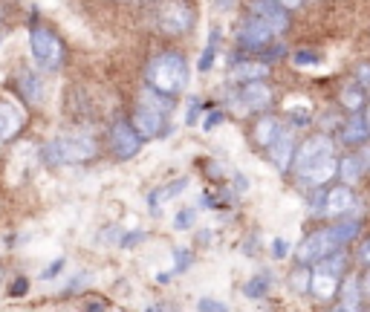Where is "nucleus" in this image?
Masks as SVG:
<instances>
[{
    "instance_id": "nucleus-1",
    "label": "nucleus",
    "mask_w": 370,
    "mask_h": 312,
    "mask_svg": "<svg viewBox=\"0 0 370 312\" xmlns=\"http://www.w3.org/2000/svg\"><path fill=\"white\" fill-rule=\"evenodd\" d=\"M295 171L309 185H324L327 180H333L336 171H339L336 145L330 142L327 136H313V139H307L295 153Z\"/></svg>"
},
{
    "instance_id": "nucleus-2",
    "label": "nucleus",
    "mask_w": 370,
    "mask_h": 312,
    "mask_svg": "<svg viewBox=\"0 0 370 312\" xmlns=\"http://www.w3.org/2000/svg\"><path fill=\"white\" fill-rule=\"evenodd\" d=\"M151 90L160 95H180L188 87V64L180 52H162L148 64Z\"/></svg>"
},
{
    "instance_id": "nucleus-3",
    "label": "nucleus",
    "mask_w": 370,
    "mask_h": 312,
    "mask_svg": "<svg viewBox=\"0 0 370 312\" xmlns=\"http://www.w3.org/2000/svg\"><path fill=\"white\" fill-rule=\"evenodd\" d=\"M41 156L49 165H72V162H87L90 156H95V142L90 136H61V139H52Z\"/></svg>"
},
{
    "instance_id": "nucleus-4",
    "label": "nucleus",
    "mask_w": 370,
    "mask_h": 312,
    "mask_svg": "<svg viewBox=\"0 0 370 312\" xmlns=\"http://www.w3.org/2000/svg\"><path fill=\"white\" fill-rule=\"evenodd\" d=\"M29 52L35 58V64L41 70H58L61 67V58H64V47L61 41L44 26H35L29 32Z\"/></svg>"
},
{
    "instance_id": "nucleus-5",
    "label": "nucleus",
    "mask_w": 370,
    "mask_h": 312,
    "mask_svg": "<svg viewBox=\"0 0 370 312\" xmlns=\"http://www.w3.org/2000/svg\"><path fill=\"white\" fill-rule=\"evenodd\" d=\"M336 249H341L339 237H336V228H321V231H313L309 237L301 243L298 249V260L301 263H318L321 258L333 255Z\"/></svg>"
},
{
    "instance_id": "nucleus-6",
    "label": "nucleus",
    "mask_w": 370,
    "mask_h": 312,
    "mask_svg": "<svg viewBox=\"0 0 370 312\" xmlns=\"http://www.w3.org/2000/svg\"><path fill=\"white\" fill-rule=\"evenodd\" d=\"M157 17H160L162 32H168V35H183L194 24V9L185 3V0H165V3L160 6V15Z\"/></svg>"
},
{
    "instance_id": "nucleus-7",
    "label": "nucleus",
    "mask_w": 370,
    "mask_h": 312,
    "mask_svg": "<svg viewBox=\"0 0 370 312\" xmlns=\"http://www.w3.org/2000/svg\"><path fill=\"white\" fill-rule=\"evenodd\" d=\"M252 17H258L263 26H269L272 35H281L289 26L286 9H281L278 3H272V0H252Z\"/></svg>"
},
{
    "instance_id": "nucleus-8",
    "label": "nucleus",
    "mask_w": 370,
    "mask_h": 312,
    "mask_svg": "<svg viewBox=\"0 0 370 312\" xmlns=\"http://www.w3.org/2000/svg\"><path fill=\"white\" fill-rule=\"evenodd\" d=\"M110 139H113V150H116L119 159H130V156H136L139 148H142V136L136 133L128 122H116Z\"/></svg>"
},
{
    "instance_id": "nucleus-9",
    "label": "nucleus",
    "mask_w": 370,
    "mask_h": 312,
    "mask_svg": "<svg viewBox=\"0 0 370 312\" xmlns=\"http://www.w3.org/2000/svg\"><path fill=\"white\" fill-rule=\"evenodd\" d=\"M269 102H272V90L266 87V81H246V84L240 87V95H238L240 113L263 110Z\"/></svg>"
},
{
    "instance_id": "nucleus-10",
    "label": "nucleus",
    "mask_w": 370,
    "mask_h": 312,
    "mask_svg": "<svg viewBox=\"0 0 370 312\" xmlns=\"http://www.w3.org/2000/svg\"><path fill=\"white\" fill-rule=\"evenodd\" d=\"M24 127V110L15 102H0V142H12Z\"/></svg>"
},
{
    "instance_id": "nucleus-11",
    "label": "nucleus",
    "mask_w": 370,
    "mask_h": 312,
    "mask_svg": "<svg viewBox=\"0 0 370 312\" xmlns=\"http://www.w3.org/2000/svg\"><path fill=\"white\" fill-rule=\"evenodd\" d=\"M130 127L139 133L142 139H148V136H160V133H162V113L148 110V107H139V110L133 113Z\"/></svg>"
},
{
    "instance_id": "nucleus-12",
    "label": "nucleus",
    "mask_w": 370,
    "mask_h": 312,
    "mask_svg": "<svg viewBox=\"0 0 370 312\" xmlns=\"http://www.w3.org/2000/svg\"><path fill=\"white\" fill-rule=\"evenodd\" d=\"M240 47H249V49H258V47H266L272 41V29L263 26L258 17H249V21L240 26Z\"/></svg>"
},
{
    "instance_id": "nucleus-13",
    "label": "nucleus",
    "mask_w": 370,
    "mask_h": 312,
    "mask_svg": "<svg viewBox=\"0 0 370 312\" xmlns=\"http://www.w3.org/2000/svg\"><path fill=\"white\" fill-rule=\"evenodd\" d=\"M309 292H313L318 301H330L339 292V275H330V272L313 269V272H309Z\"/></svg>"
},
{
    "instance_id": "nucleus-14",
    "label": "nucleus",
    "mask_w": 370,
    "mask_h": 312,
    "mask_svg": "<svg viewBox=\"0 0 370 312\" xmlns=\"http://www.w3.org/2000/svg\"><path fill=\"white\" fill-rule=\"evenodd\" d=\"M353 205H356V197H353V191H350V185H336L333 191H327L324 211L330 214V217H339V214L350 211Z\"/></svg>"
},
{
    "instance_id": "nucleus-15",
    "label": "nucleus",
    "mask_w": 370,
    "mask_h": 312,
    "mask_svg": "<svg viewBox=\"0 0 370 312\" xmlns=\"http://www.w3.org/2000/svg\"><path fill=\"white\" fill-rule=\"evenodd\" d=\"M269 156H272V165L278 171L289 168V162H292V133L289 130H281L278 139L269 145Z\"/></svg>"
},
{
    "instance_id": "nucleus-16",
    "label": "nucleus",
    "mask_w": 370,
    "mask_h": 312,
    "mask_svg": "<svg viewBox=\"0 0 370 312\" xmlns=\"http://www.w3.org/2000/svg\"><path fill=\"white\" fill-rule=\"evenodd\" d=\"M278 136H281V125H278V119H272V116H263V119L255 125V142L263 148H269Z\"/></svg>"
},
{
    "instance_id": "nucleus-17",
    "label": "nucleus",
    "mask_w": 370,
    "mask_h": 312,
    "mask_svg": "<svg viewBox=\"0 0 370 312\" xmlns=\"http://www.w3.org/2000/svg\"><path fill=\"white\" fill-rule=\"evenodd\" d=\"M269 75V64H261V61H243L235 67V78L238 81H263Z\"/></svg>"
},
{
    "instance_id": "nucleus-18",
    "label": "nucleus",
    "mask_w": 370,
    "mask_h": 312,
    "mask_svg": "<svg viewBox=\"0 0 370 312\" xmlns=\"http://www.w3.org/2000/svg\"><path fill=\"white\" fill-rule=\"evenodd\" d=\"M367 133H370L367 122H364V119H359V113H353V116H350V122L344 125L341 139H344V142H350V145H359V142H364V139H367Z\"/></svg>"
},
{
    "instance_id": "nucleus-19",
    "label": "nucleus",
    "mask_w": 370,
    "mask_h": 312,
    "mask_svg": "<svg viewBox=\"0 0 370 312\" xmlns=\"http://www.w3.org/2000/svg\"><path fill=\"white\" fill-rule=\"evenodd\" d=\"M339 295H341V304L359 306V301H362V286H359V278H356V275H350V278L339 286Z\"/></svg>"
},
{
    "instance_id": "nucleus-20",
    "label": "nucleus",
    "mask_w": 370,
    "mask_h": 312,
    "mask_svg": "<svg viewBox=\"0 0 370 312\" xmlns=\"http://www.w3.org/2000/svg\"><path fill=\"white\" fill-rule=\"evenodd\" d=\"M339 173H341V180L350 185V182H356L362 177V162H359V156H344V159L339 162Z\"/></svg>"
},
{
    "instance_id": "nucleus-21",
    "label": "nucleus",
    "mask_w": 370,
    "mask_h": 312,
    "mask_svg": "<svg viewBox=\"0 0 370 312\" xmlns=\"http://www.w3.org/2000/svg\"><path fill=\"white\" fill-rule=\"evenodd\" d=\"M341 104L347 107V110H362V104H364V90L359 87V84H347L344 90H341Z\"/></svg>"
},
{
    "instance_id": "nucleus-22",
    "label": "nucleus",
    "mask_w": 370,
    "mask_h": 312,
    "mask_svg": "<svg viewBox=\"0 0 370 312\" xmlns=\"http://www.w3.org/2000/svg\"><path fill=\"white\" fill-rule=\"evenodd\" d=\"M269 283H272V275H255L246 286H243V295H249V298H263L266 295V289H269Z\"/></svg>"
},
{
    "instance_id": "nucleus-23",
    "label": "nucleus",
    "mask_w": 370,
    "mask_h": 312,
    "mask_svg": "<svg viewBox=\"0 0 370 312\" xmlns=\"http://www.w3.org/2000/svg\"><path fill=\"white\" fill-rule=\"evenodd\" d=\"M333 228H336V237H339L341 246L350 243L359 234V223H341V226H333Z\"/></svg>"
},
{
    "instance_id": "nucleus-24",
    "label": "nucleus",
    "mask_w": 370,
    "mask_h": 312,
    "mask_svg": "<svg viewBox=\"0 0 370 312\" xmlns=\"http://www.w3.org/2000/svg\"><path fill=\"white\" fill-rule=\"evenodd\" d=\"M214 44H217V32H211V38H208V47H206V52L200 58V72H208L211 64H214Z\"/></svg>"
},
{
    "instance_id": "nucleus-25",
    "label": "nucleus",
    "mask_w": 370,
    "mask_h": 312,
    "mask_svg": "<svg viewBox=\"0 0 370 312\" xmlns=\"http://www.w3.org/2000/svg\"><path fill=\"white\" fill-rule=\"evenodd\" d=\"M174 260H177V266H174V275H180V272H185L191 266V255L185 249H174Z\"/></svg>"
},
{
    "instance_id": "nucleus-26",
    "label": "nucleus",
    "mask_w": 370,
    "mask_h": 312,
    "mask_svg": "<svg viewBox=\"0 0 370 312\" xmlns=\"http://www.w3.org/2000/svg\"><path fill=\"white\" fill-rule=\"evenodd\" d=\"M356 81H359L362 90L370 93V64H359V67H356Z\"/></svg>"
},
{
    "instance_id": "nucleus-27",
    "label": "nucleus",
    "mask_w": 370,
    "mask_h": 312,
    "mask_svg": "<svg viewBox=\"0 0 370 312\" xmlns=\"http://www.w3.org/2000/svg\"><path fill=\"white\" fill-rule=\"evenodd\" d=\"M197 309L200 312H226V306L220 301H214V298H200L197 301Z\"/></svg>"
},
{
    "instance_id": "nucleus-28",
    "label": "nucleus",
    "mask_w": 370,
    "mask_h": 312,
    "mask_svg": "<svg viewBox=\"0 0 370 312\" xmlns=\"http://www.w3.org/2000/svg\"><path fill=\"white\" fill-rule=\"evenodd\" d=\"M356 260H359L362 266H367V269H370V237L359 243V249H356Z\"/></svg>"
},
{
    "instance_id": "nucleus-29",
    "label": "nucleus",
    "mask_w": 370,
    "mask_h": 312,
    "mask_svg": "<svg viewBox=\"0 0 370 312\" xmlns=\"http://www.w3.org/2000/svg\"><path fill=\"white\" fill-rule=\"evenodd\" d=\"M61 269H64V258H58L55 263H49V266H47V272H41V281H49V278H55Z\"/></svg>"
},
{
    "instance_id": "nucleus-30",
    "label": "nucleus",
    "mask_w": 370,
    "mask_h": 312,
    "mask_svg": "<svg viewBox=\"0 0 370 312\" xmlns=\"http://www.w3.org/2000/svg\"><path fill=\"white\" fill-rule=\"evenodd\" d=\"M316 61H318L316 52H298V55H295V64H298V67H313Z\"/></svg>"
},
{
    "instance_id": "nucleus-31",
    "label": "nucleus",
    "mask_w": 370,
    "mask_h": 312,
    "mask_svg": "<svg viewBox=\"0 0 370 312\" xmlns=\"http://www.w3.org/2000/svg\"><path fill=\"white\" fill-rule=\"evenodd\" d=\"M292 283H295V289H301V292H309V272H304V269H301Z\"/></svg>"
},
{
    "instance_id": "nucleus-32",
    "label": "nucleus",
    "mask_w": 370,
    "mask_h": 312,
    "mask_svg": "<svg viewBox=\"0 0 370 312\" xmlns=\"http://www.w3.org/2000/svg\"><path fill=\"white\" fill-rule=\"evenodd\" d=\"M26 289H29V283H26L24 278H17V281H15L12 286H9V292H12V295H15V298H21V295H26Z\"/></svg>"
},
{
    "instance_id": "nucleus-33",
    "label": "nucleus",
    "mask_w": 370,
    "mask_h": 312,
    "mask_svg": "<svg viewBox=\"0 0 370 312\" xmlns=\"http://www.w3.org/2000/svg\"><path fill=\"white\" fill-rule=\"evenodd\" d=\"M194 220V211L188 208V211H183V214H177V220H174V226L177 228H188V223Z\"/></svg>"
},
{
    "instance_id": "nucleus-34",
    "label": "nucleus",
    "mask_w": 370,
    "mask_h": 312,
    "mask_svg": "<svg viewBox=\"0 0 370 312\" xmlns=\"http://www.w3.org/2000/svg\"><path fill=\"white\" fill-rule=\"evenodd\" d=\"M286 240H275V243H272V255H275V258H286Z\"/></svg>"
},
{
    "instance_id": "nucleus-35",
    "label": "nucleus",
    "mask_w": 370,
    "mask_h": 312,
    "mask_svg": "<svg viewBox=\"0 0 370 312\" xmlns=\"http://www.w3.org/2000/svg\"><path fill=\"white\" fill-rule=\"evenodd\" d=\"M272 3H278L281 9H298V6L304 3V0H272Z\"/></svg>"
},
{
    "instance_id": "nucleus-36",
    "label": "nucleus",
    "mask_w": 370,
    "mask_h": 312,
    "mask_svg": "<svg viewBox=\"0 0 370 312\" xmlns=\"http://www.w3.org/2000/svg\"><path fill=\"white\" fill-rule=\"evenodd\" d=\"M359 286H362V295H364V298L370 301V272H367V275H364V278L359 281Z\"/></svg>"
},
{
    "instance_id": "nucleus-37",
    "label": "nucleus",
    "mask_w": 370,
    "mask_h": 312,
    "mask_svg": "<svg viewBox=\"0 0 370 312\" xmlns=\"http://www.w3.org/2000/svg\"><path fill=\"white\" fill-rule=\"evenodd\" d=\"M217 122H223V113H211L208 119H206V130H211V127L217 125Z\"/></svg>"
},
{
    "instance_id": "nucleus-38",
    "label": "nucleus",
    "mask_w": 370,
    "mask_h": 312,
    "mask_svg": "<svg viewBox=\"0 0 370 312\" xmlns=\"http://www.w3.org/2000/svg\"><path fill=\"white\" fill-rule=\"evenodd\" d=\"M333 312H359V306H350V304H339Z\"/></svg>"
},
{
    "instance_id": "nucleus-39",
    "label": "nucleus",
    "mask_w": 370,
    "mask_h": 312,
    "mask_svg": "<svg viewBox=\"0 0 370 312\" xmlns=\"http://www.w3.org/2000/svg\"><path fill=\"white\" fill-rule=\"evenodd\" d=\"M87 312H105V306H102V304H90Z\"/></svg>"
},
{
    "instance_id": "nucleus-40",
    "label": "nucleus",
    "mask_w": 370,
    "mask_h": 312,
    "mask_svg": "<svg viewBox=\"0 0 370 312\" xmlns=\"http://www.w3.org/2000/svg\"><path fill=\"white\" fill-rule=\"evenodd\" d=\"M364 122H367V127H370V104H367V119H364Z\"/></svg>"
},
{
    "instance_id": "nucleus-41",
    "label": "nucleus",
    "mask_w": 370,
    "mask_h": 312,
    "mask_svg": "<svg viewBox=\"0 0 370 312\" xmlns=\"http://www.w3.org/2000/svg\"><path fill=\"white\" fill-rule=\"evenodd\" d=\"M148 312H160V306H148Z\"/></svg>"
}]
</instances>
